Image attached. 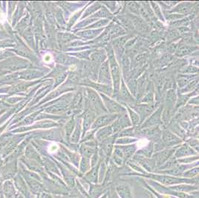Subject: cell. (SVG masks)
I'll use <instances>...</instances> for the list:
<instances>
[{
	"label": "cell",
	"instance_id": "cell-9",
	"mask_svg": "<svg viewBox=\"0 0 199 198\" xmlns=\"http://www.w3.org/2000/svg\"><path fill=\"white\" fill-rule=\"evenodd\" d=\"M91 59L94 61H102L105 60V55L103 51H95L91 55Z\"/></svg>",
	"mask_w": 199,
	"mask_h": 198
},
{
	"label": "cell",
	"instance_id": "cell-14",
	"mask_svg": "<svg viewBox=\"0 0 199 198\" xmlns=\"http://www.w3.org/2000/svg\"><path fill=\"white\" fill-rule=\"evenodd\" d=\"M179 36V34L178 31L175 30H172L169 31V34H168V38L170 39V40H173L174 38H177Z\"/></svg>",
	"mask_w": 199,
	"mask_h": 198
},
{
	"label": "cell",
	"instance_id": "cell-13",
	"mask_svg": "<svg viewBox=\"0 0 199 198\" xmlns=\"http://www.w3.org/2000/svg\"><path fill=\"white\" fill-rule=\"evenodd\" d=\"M121 31H123L122 29H121L120 27L117 26V27H115V28H114L112 31H111V35L113 37H117V36H119V35H120V34H121Z\"/></svg>",
	"mask_w": 199,
	"mask_h": 198
},
{
	"label": "cell",
	"instance_id": "cell-7",
	"mask_svg": "<svg viewBox=\"0 0 199 198\" xmlns=\"http://www.w3.org/2000/svg\"><path fill=\"white\" fill-rule=\"evenodd\" d=\"M120 95H121V98L126 101H133V98H131L130 95L129 91L127 90L126 87H125L124 83H123L121 86V89H120Z\"/></svg>",
	"mask_w": 199,
	"mask_h": 198
},
{
	"label": "cell",
	"instance_id": "cell-3",
	"mask_svg": "<svg viewBox=\"0 0 199 198\" xmlns=\"http://www.w3.org/2000/svg\"><path fill=\"white\" fill-rule=\"evenodd\" d=\"M102 97H103V98L104 102L105 103V104H106V106H107V107L109 108L110 111L119 112L121 110V109H122V108L120 107V106L117 104L116 102H115L114 101L111 100V99H109V98H106V97L104 96V95H102Z\"/></svg>",
	"mask_w": 199,
	"mask_h": 198
},
{
	"label": "cell",
	"instance_id": "cell-21",
	"mask_svg": "<svg viewBox=\"0 0 199 198\" xmlns=\"http://www.w3.org/2000/svg\"><path fill=\"white\" fill-rule=\"evenodd\" d=\"M179 30V34H187V33H189V31H190V30L188 29L187 28H180L178 29Z\"/></svg>",
	"mask_w": 199,
	"mask_h": 198
},
{
	"label": "cell",
	"instance_id": "cell-2",
	"mask_svg": "<svg viewBox=\"0 0 199 198\" xmlns=\"http://www.w3.org/2000/svg\"><path fill=\"white\" fill-rule=\"evenodd\" d=\"M110 75H109V64L107 61H105L102 64L100 69L99 81L100 83H110Z\"/></svg>",
	"mask_w": 199,
	"mask_h": 198
},
{
	"label": "cell",
	"instance_id": "cell-16",
	"mask_svg": "<svg viewBox=\"0 0 199 198\" xmlns=\"http://www.w3.org/2000/svg\"><path fill=\"white\" fill-rule=\"evenodd\" d=\"M198 69L194 67V66H187L186 68H184L183 70L184 72H189V73H193V72H198Z\"/></svg>",
	"mask_w": 199,
	"mask_h": 198
},
{
	"label": "cell",
	"instance_id": "cell-8",
	"mask_svg": "<svg viewBox=\"0 0 199 198\" xmlns=\"http://www.w3.org/2000/svg\"><path fill=\"white\" fill-rule=\"evenodd\" d=\"M92 87H93L94 89H97L98 90L100 91V92H103V93H106L107 95H111V89L110 88V87H107L105 85H101V84H94V83H92Z\"/></svg>",
	"mask_w": 199,
	"mask_h": 198
},
{
	"label": "cell",
	"instance_id": "cell-19",
	"mask_svg": "<svg viewBox=\"0 0 199 198\" xmlns=\"http://www.w3.org/2000/svg\"><path fill=\"white\" fill-rule=\"evenodd\" d=\"M66 74H62V75H60V76H59L57 78H56V84L58 85L59 83H60L61 82H62V81H63L65 78H66Z\"/></svg>",
	"mask_w": 199,
	"mask_h": 198
},
{
	"label": "cell",
	"instance_id": "cell-11",
	"mask_svg": "<svg viewBox=\"0 0 199 198\" xmlns=\"http://www.w3.org/2000/svg\"><path fill=\"white\" fill-rule=\"evenodd\" d=\"M139 12L141 13V15L143 17V19H145L146 20H149L150 19V15H149L147 10L144 7H141L139 8Z\"/></svg>",
	"mask_w": 199,
	"mask_h": 198
},
{
	"label": "cell",
	"instance_id": "cell-15",
	"mask_svg": "<svg viewBox=\"0 0 199 198\" xmlns=\"http://www.w3.org/2000/svg\"><path fill=\"white\" fill-rule=\"evenodd\" d=\"M128 7L131 11L135 12V13H137V11H138V8H137V5L135 2H130L128 5Z\"/></svg>",
	"mask_w": 199,
	"mask_h": 198
},
{
	"label": "cell",
	"instance_id": "cell-18",
	"mask_svg": "<svg viewBox=\"0 0 199 198\" xmlns=\"http://www.w3.org/2000/svg\"><path fill=\"white\" fill-rule=\"evenodd\" d=\"M152 5H153V8H154L155 11V13H157V15L159 17H161L162 19V17H161V11H160V8L158 7V5L156 4H155V3H152Z\"/></svg>",
	"mask_w": 199,
	"mask_h": 198
},
{
	"label": "cell",
	"instance_id": "cell-6",
	"mask_svg": "<svg viewBox=\"0 0 199 198\" xmlns=\"http://www.w3.org/2000/svg\"><path fill=\"white\" fill-rule=\"evenodd\" d=\"M176 55L178 56H184V55H188L192 51L193 48L188 46V45H181L179 48L176 49Z\"/></svg>",
	"mask_w": 199,
	"mask_h": 198
},
{
	"label": "cell",
	"instance_id": "cell-22",
	"mask_svg": "<svg viewBox=\"0 0 199 198\" xmlns=\"http://www.w3.org/2000/svg\"><path fill=\"white\" fill-rule=\"evenodd\" d=\"M146 145H145V141L144 140H141V141L138 142V144H137V147H143V146H145Z\"/></svg>",
	"mask_w": 199,
	"mask_h": 198
},
{
	"label": "cell",
	"instance_id": "cell-17",
	"mask_svg": "<svg viewBox=\"0 0 199 198\" xmlns=\"http://www.w3.org/2000/svg\"><path fill=\"white\" fill-rule=\"evenodd\" d=\"M58 148L59 147L56 144H51L48 147V151L50 153H54V152H56L58 150Z\"/></svg>",
	"mask_w": 199,
	"mask_h": 198
},
{
	"label": "cell",
	"instance_id": "cell-10",
	"mask_svg": "<svg viewBox=\"0 0 199 198\" xmlns=\"http://www.w3.org/2000/svg\"><path fill=\"white\" fill-rule=\"evenodd\" d=\"M38 75H39V72L31 70V71H28V72L23 73L22 77L25 79H32V78L36 77Z\"/></svg>",
	"mask_w": 199,
	"mask_h": 198
},
{
	"label": "cell",
	"instance_id": "cell-4",
	"mask_svg": "<svg viewBox=\"0 0 199 198\" xmlns=\"http://www.w3.org/2000/svg\"><path fill=\"white\" fill-rule=\"evenodd\" d=\"M192 9V5L190 3H181L178 7H176L173 11H176L178 13H189Z\"/></svg>",
	"mask_w": 199,
	"mask_h": 198
},
{
	"label": "cell",
	"instance_id": "cell-5",
	"mask_svg": "<svg viewBox=\"0 0 199 198\" xmlns=\"http://www.w3.org/2000/svg\"><path fill=\"white\" fill-rule=\"evenodd\" d=\"M88 95L91 103H92V104H94V105H101L100 99V98L98 97V94H97L94 91L91 90V89H88Z\"/></svg>",
	"mask_w": 199,
	"mask_h": 198
},
{
	"label": "cell",
	"instance_id": "cell-20",
	"mask_svg": "<svg viewBox=\"0 0 199 198\" xmlns=\"http://www.w3.org/2000/svg\"><path fill=\"white\" fill-rule=\"evenodd\" d=\"M108 23V21L107 20H102V21H100V22H99V23H96L95 25H94V26H93V27H95V28H98V27H100V26H103V25H105L106 23Z\"/></svg>",
	"mask_w": 199,
	"mask_h": 198
},
{
	"label": "cell",
	"instance_id": "cell-12",
	"mask_svg": "<svg viewBox=\"0 0 199 198\" xmlns=\"http://www.w3.org/2000/svg\"><path fill=\"white\" fill-rule=\"evenodd\" d=\"M110 120H111V116L110 115H106V116H103V117L100 118L98 120V121L95 123V125H101L103 123L109 122Z\"/></svg>",
	"mask_w": 199,
	"mask_h": 198
},
{
	"label": "cell",
	"instance_id": "cell-1",
	"mask_svg": "<svg viewBox=\"0 0 199 198\" xmlns=\"http://www.w3.org/2000/svg\"><path fill=\"white\" fill-rule=\"evenodd\" d=\"M109 63H110V69H111V75L113 77V82H114V86L115 89L116 90H118L120 87V74L119 66L117 63L114 57H109Z\"/></svg>",
	"mask_w": 199,
	"mask_h": 198
}]
</instances>
